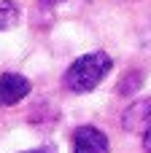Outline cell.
Segmentation results:
<instances>
[{"instance_id": "cell-3", "label": "cell", "mask_w": 151, "mask_h": 153, "mask_svg": "<svg viewBox=\"0 0 151 153\" xmlns=\"http://www.w3.org/2000/svg\"><path fill=\"white\" fill-rule=\"evenodd\" d=\"M30 94V81L19 73H3L0 75V105L11 108L16 102H22Z\"/></svg>"}, {"instance_id": "cell-1", "label": "cell", "mask_w": 151, "mask_h": 153, "mask_svg": "<svg viewBox=\"0 0 151 153\" xmlns=\"http://www.w3.org/2000/svg\"><path fill=\"white\" fill-rule=\"evenodd\" d=\"M113 67V59L105 54V51H92V54H84L78 56L62 75V83L68 91L73 94H84V91H92Z\"/></svg>"}, {"instance_id": "cell-8", "label": "cell", "mask_w": 151, "mask_h": 153, "mask_svg": "<svg viewBox=\"0 0 151 153\" xmlns=\"http://www.w3.org/2000/svg\"><path fill=\"white\" fill-rule=\"evenodd\" d=\"M41 5H57V3H62V0H38Z\"/></svg>"}, {"instance_id": "cell-4", "label": "cell", "mask_w": 151, "mask_h": 153, "mask_svg": "<svg viewBox=\"0 0 151 153\" xmlns=\"http://www.w3.org/2000/svg\"><path fill=\"white\" fill-rule=\"evenodd\" d=\"M73 153H108V137L97 126H78L73 132Z\"/></svg>"}, {"instance_id": "cell-2", "label": "cell", "mask_w": 151, "mask_h": 153, "mask_svg": "<svg viewBox=\"0 0 151 153\" xmlns=\"http://www.w3.org/2000/svg\"><path fill=\"white\" fill-rule=\"evenodd\" d=\"M122 126L135 134H146L151 129V97L135 100L124 113H122Z\"/></svg>"}, {"instance_id": "cell-5", "label": "cell", "mask_w": 151, "mask_h": 153, "mask_svg": "<svg viewBox=\"0 0 151 153\" xmlns=\"http://www.w3.org/2000/svg\"><path fill=\"white\" fill-rule=\"evenodd\" d=\"M19 22V8L14 0H0V30H11Z\"/></svg>"}, {"instance_id": "cell-7", "label": "cell", "mask_w": 151, "mask_h": 153, "mask_svg": "<svg viewBox=\"0 0 151 153\" xmlns=\"http://www.w3.org/2000/svg\"><path fill=\"white\" fill-rule=\"evenodd\" d=\"M24 153H54L51 148H35V151H24Z\"/></svg>"}, {"instance_id": "cell-6", "label": "cell", "mask_w": 151, "mask_h": 153, "mask_svg": "<svg viewBox=\"0 0 151 153\" xmlns=\"http://www.w3.org/2000/svg\"><path fill=\"white\" fill-rule=\"evenodd\" d=\"M143 151H146V153H151V129L146 132V134H143Z\"/></svg>"}]
</instances>
